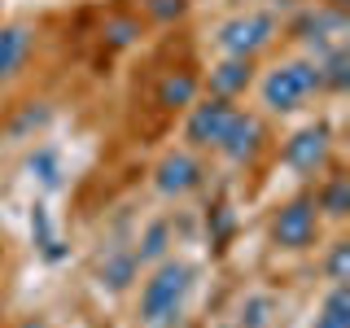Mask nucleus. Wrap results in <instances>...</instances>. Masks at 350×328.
Here are the masks:
<instances>
[{"instance_id":"nucleus-1","label":"nucleus","mask_w":350,"mask_h":328,"mask_svg":"<svg viewBox=\"0 0 350 328\" xmlns=\"http://www.w3.org/2000/svg\"><path fill=\"white\" fill-rule=\"evenodd\" d=\"M189 284H193V267L189 262L167 258L145 280V293H140V324L145 328H171L175 320H180V306H184Z\"/></svg>"},{"instance_id":"nucleus-2","label":"nucleus","mask_w":350,"mask_h":328,"mask_svg":"<svg viewBox=\"0 0 350 328\" xmlns=\"http://www.w3.org/2000/svg\"><path fill=\"white\" fill-rule=\"evenodd\" d=\"M324 83H320V66L315 62H284L262 79V101H267V109L284 114V109H298Z\"/></svg>"},{"instance_id":"nucleus-3","label":"nucleus","mask_w":350,"mask_h":328,"mask_svg":"<svg viewBox=\"0 0 350 328\" xmlns=\"http://www.w3.org/2000/svg\"><path fill=\"white\" fill-rule=\"evenodd\" d=\"M315 228H320V215H315V202L311 197H293L284 202L276 219H271V241L280 249H306L315 241Z\"/></svg>"},{"instance_id":"nucleus-4","label":"nucleus","mask_w":350,"mask_h":328,"mask_svg":"<svg viewBox=\"0 0 350 328\" xmlns=\"http://www.w3.org/2000/svg\"><path fill=\"white\" fill-rule=\"evenodd\" d=\"M271 36H276V18L254 9V14H241V18L219 27V49H224L228 57H254Z\"/></svg>"},{"instance_id":"nucleus-5","label":"nucleus","mask_w":350,"mask_h":328,"mask_svg":"<svg viewBox=\"0 0 350 328\" xmlns=\"http://www.w3.org/2000/svg\"><path fill=\"white\" fill-rule=\"evenodd\" d=\"M232 114H237V109H232V101H228V96H211V101L193 105L189 127H184L189 145H197V149H215L219 140H224L228 123H232Z\"/></svg>"},{"instance_id":"nucleus-6","label":"nucleus","mask_w":350,"mask_h":328,"mask_svg":"<svg viewBox=\"0 0 350 328\" xmlns=\"http://www.w3.org/2000/svg\"><path fill=\"white\" fill-rule=\"evenodd\" d=\"M324 158H328V127L324 123H311V127L293 131V136L284 140V162H289L293 171H302V175L320 171Z\"/></svg>"},{"instance_id":"nucleus-7","label":"nucleus","mask_w":350,"mask_h":328,"mask_svg":"<svg viewBox=\"0 0 350 328\" xmlns=\"http://www.w3.org/2000/svg\"><path fill=\"white\" fill-rule=\"evenodd\" d=\"M153 184L167 197H184L202 184V162H197L193 153H167V158L158 162V171H153Z\"/></svg>"},{"instance_id":"nucleus-8","label":"nucleus","mask_w":350,"mask_h":328,"mask_svg":"<svg viewBox=\"0 0 350 328\" xmlns=\"http://www.w3.org/2000/svg\"><path fill=\"white\" fill-rule=\"evenodd\" d=\"M258 145H262V123L254 114H232V123H228V131H224V140H219V153H224L228 162H250L258 153Z\"/></svg>"},{"instance_id":"nucleus-9","label":"nucleus","mask_w":350,"mask_h":328,"mask_svg":"<svg viewBox=\"0 0 350 328\" xmlns=\"http://www.w3.org/2000/svg\"><path fill=\"white\" fill-rule=\"evenodd\" d=\"M346 36V18L342 9H311L298 18V40L315 44V49H337Z\"/></svg>"},{"instance_id":"nucleus-10","label":"nucleus","mask_w":350,"mask_h":328,"mask_svg":"<svg viewBox=\"0 0 350 328\" xmlns=\"http://www.w3.org/2000/svg\"><path fill=\"white\" fill-rule=\"evenodd\" d=\"M250 79H254V66H250V57H228V62H219L215 70H211V92L232 101L237 92H245V87H250Z\"/></svg>"},{"instance_id":"nucleus-11","label":"nucleus","mask_w":350,"mask_h":328,"mask_svg":"<svg viewBox=\"0 0 350 328\" xmlns=\"http://www.w3.org/2000/svg\"><path fill=\"white\" fill-rule=\"evenodd\" d=\"M31 49V36L27 27H0V79H9V74L22 66V57H27Z\"/></svg>"},{"instance_id":"nucleus-12","label":"nucleus","mask_w":350,"mask_h":328,"mask_svg":"<svg viewBox=\"0 0 350 328\" xmlns=\"http://www.w3.org/2000/svg\"><path fill=\"white\" fill-rule=\"evenodd\" d=\"M311 328H350V289L346 284H333V289H328V298H324Z\"/></svg>"},{"instance_id":"nucleus-13","label":"nucleus","mask_w":350,"mask_h":328,"mask_svg":"<svg viewBox=\"0 0 350 328\" xmlns=\"http://www.w3.org/2000/svg\"><path fill=\"white\" fill-rule=\"evenodd\" d=\"M193 92H197V79L189 70H171L167 79L158 83V105L162 109H180V105H189L193 101Z\"/></svg>"},{"instance_id":"nucleus-14","label":"nucleus","mask_w":350,"mask_h":328,"mask_svg":"<svg viewBox=\"0 0 350 328\" xmlns=\"http://www.w3.org/2000/svg\"><path fill=\"white\" fill-rule=\"evenodd\" d=\"M136 267H140L136 249H114V254L101 262V284H109V289H127L131 276H136Z\"/></svg>"},{"instance_id":"nucleus-15","label":"nucleus","mask_w":350,"mask_h":328,"mask_svg":"<svg viewBox=\"0 0 350 328\" xmlns=\"http://www.w3.org/2000/svg\"><path fill=\"white\" fill-rule=\"evenodd\" d=\"M315 210H324L328 219H346V210H350V180L346 175H333L324 184L320 197H315Z\"/></svg>"},{"instance_id":"nucleus-16","label":"nucleus","mask_w":350,"mask_h":328,"mask_svg":"<svg viewBox=\"0 0 350 328\" xmlns=\"http://www.w3.org/2000/svg\"><path fill=\"white\" fill-rule=\"evenodd\" d=\"M315 66H320V83H324V87H333V92H346V83H350V53H346V44L328 49V57L315 62Z\"/></svg>"},{"instance_id":"nucleus-17","label":"nucleus","mask_w":350,"mask_h":328,"mask_svg":"<svg viewBox=\"0 0 350 328\" xmlns=\"http://www.w3.org/2000/svg\"><path fill=\"white\" fill-rule=\"evenodd\" d=\"M167 236H171V223H167V219H158V223H149V232H145V241H140L136 258H158L162 249H167Z\"/></svg>"},{"instance_id":"nucleus-18","label":"nucleus","mask_w":350,"mask_h":328,"mask_svg":"<svg viewBox=\"0 0 350 328\" xmlns=\"http://www.w3.org/2000/svg\"><path fill=\"white\" fill-rule=\"evenodd\" d=\"M328 280H333V284L350 280V245H346V241H337L333 254H328Z\"/></svg>"},{"instance_id":"nucleus-19","label":"nucleus","mask_w":350,"mask_h":328,"mask_svg":"<svg viewBox=\"0 0 350 328\" xmlns=\"http://www.w3.org/2000/svg\"><path fill=\"white\" fill-rule=\"evenodd\" d=\"M267 311H271L267 298H250L245 302V328H267Z\"/></svg>"},{"instance_id":"nucleus-20","label":"nucleus","mask_w":350,"mask_h":328,"mask_svg":"<svg viewBox=\"0 0 350 328\" xmlns=\"http://www.w3.org/2000/svg\"><path fill=\"white\" fill-rule=\"evenodd\" d=\"M145 9H149V18L167 22V18H175L184 9V0H145Z\"/></svg>"},{"instance_id":"nucleus-21","label":"nucleus","mask_w":350,"mask_h":328,"mask_svg":"<svg viewBox=\"0 0 350 328\" xmlns=\"http://www.w3.org/2000/svg\"><path fill=\"white\" fill-rule=\"evenodd\" d=\"M131 36H136V22H114V27H109V40H114V44H127Z\"/></svg>"},{"instance_id":"nucleus-22","label":"nucleus","mask_w":350,"mask_h":328,"mask_svg":"<svg viewBox=\"0 0 350 328\" xmlns=\"http://www.w3.org/2000/svg\"><path fill=\"white\" fill-rule=\"evenodd\" d=\"M350 5V0H328V9H346Z\"/></svg>"}]
</instances>
